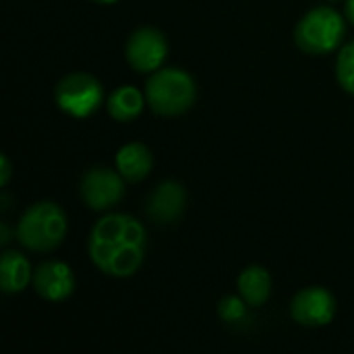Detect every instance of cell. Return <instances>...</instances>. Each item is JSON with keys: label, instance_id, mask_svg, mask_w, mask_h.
<instances>
[{"label": "cell", "instance_id": "obj_1", "mask_svg": "<svg viewBox=\"0 0 354 354\" xmlns=\"http://www.w3.org/2000/svg\"><path fill=\"white\" fill-rule=\"evenodd\" d=\"M145 249V226L127 214L104 216L89 234V257L93 266L112 278H131L141 268Z\"/></svg>", "mask_w": 354, "mask_h": 354}, {"label": "cell", "instance_id": "obj_2", "mask_svg": "<svg viewBox=\"0 0 354 354\" xmlns=\"http://www.w3.org/2000/svg\"><path fill=\"white\" fill-rule=\"evenodd\" d=\"M149 108L160 116H178L191 110L197 100L195 79L183 68H160L145 83Z\"/></svg>", "mask_w": 354, "mask_h": 354}, {"label": "cell", "instance_id": "obj_3", "mask_svg": "<svg viewBox=\"0 0 354 354\" xmlns=\"http://www.w3.org/2000/svg\"><path fill=\"white\" fill-rule=\"evenodd\" d=\"M66 214L52 201H39L31 205L19 220L17 239L19 243L35 253L54 251L66 236Z\"/></svg>", "mask_w": 354, "mask_h": 354}, {"label": "cell", "instance_id": "obj_4", "mask_svg": "<svg viewBox=\"0 0 354 354\" xmlns=\"http://www.w3.org/2000/svg\"><path fill=\"white\" fill-rule=\"evenodd\" d=\"M346 35L344 17L332 6H317L309 10L295 29L297 46L313 56H326L334 52Z\"/></svg>", "mask_w": 354, "mask_h": 354}, {"label": "cell", "instance_id": "obj_5", "mask_svg": "<svg viewBox=\"0 0 354 354\" xmlns=\"http://www.w3.org/2000/svg\"><path fill=\"white\" fill-rule=\"evenodd\" d=\"M102 83L89 73H71L56 85L54 100L71 118H89L102 106Z\"/></svg>", "mask_w": 354, "mask_h": 354}, {"label": "cell", "instance_id": "obj_6", "mask_svg": "<svg viewBox=\"0 0 354 354\" xmlns=\"http://www.w3.org/2000/svg\"><path fill=\"white\" fill-rule=\"evenodd\" d=\"M168 56V41L162 31L141 27L131 33L127 41V62L139 73H156Z\"/></svg>", "mask_w": 354, "mask_h": 354}, {"label": "cell", "instance_id": "obj_7", "mask_svg": "<svg viewBox=\"0 0 354 354\" xmlns=\"http://www.w3.org/2000/svg\"><path fill=\"white\" fill-rule=\"evenodd\" d=\"M124 195V178L110 168H93L81 180V197L93 212L114 207Z\"/></svg>", "mask_w": 354, "mask_h": 354}, {"label": "cell", "instance_id": "obj_8", "mask_svg": "<svg viewBox=\"0 0 354 354\" xmlns=\"http://www.w3.org/2000/svg\"><path fill=\"white\" fill-rule=\"evenodd\" d=\"M290 315L297 324L307 328H324L332 324L336 315V299L322 286L301 290L290 305Z\"/></svg>", "mask_w": 354, "mask_h": 354}, {"label": "cell", "instance_id": "obj_9", "mask_svg": "<svg viewBox=\"0 0 354 354\" xmlns=\"http://www.w3.org/2000/svg\"><path fill=\"white\" fill-rule=\"evenodd\" d=\"M35 292L48 303H62L75 292V276L62 261H46L33 274Z\"/></svg>", "mask_w": 354, "mask_h": 354}, {"label": "cell", "instance_id": "obj_10", "mask_svg": "<svg viewBox=\"0 0 354 354\" xmlns=\"http://www.w3.org/2000/svg\"><path fill=\"white\" fill-rule=\"evenodd\" d=\"M185 201H187V193L183 185L174 180H166L149 197L147 214L160 224H172L180 218L185 209Z\"/></svg>", "mask_w": 354, "mask_h": 354}, {"label": "cell", "instance_id": "obj_11", "mask_svg": "<svg viewBox=\"0 0 354 354\" xmlns=\"http://www.w3.org/2000/svg\"><path fill=\"white\" fill-rule=\"evenodd\" d=\"M33 278L31 263L17 251H6L0 259V288L4 295L23 292Z\"/></svg>", "mask_w": 354, "mask_h": 354}, {"label": "cell", "instance_id": "obj_12", "mask_svg": "<svg viewBox=\"0 0 354 354\" xmlns=\"http://www.w3.org/2000/svg\"><path fill=\"white\" fill-rule=\"evenodd\" d=\"M153 166L151 151L143 143H127L116 153V170L122 174L127 183L143 180Z\"/></svg>", "mask_w": 354, "mask_h": 354}, {"label": "cell", "instance_id": "obj_13", "mask_svg": "<svg viewBox=\"0 0 354 354\" xmlns=\"http://www.w3.org/2000/svg\"><path fill=\"white\" fill-rule=\"evenodd\" d=\"M239 295L249 307H261L272 295V276L261 266H249L239 276Z\"/></svg>", "mask_w": 354, "mask_h": 354}, {"label": "cell", "instance_id": "obj_14", "mask_svg": "<svg viewBox=\"0 0 354 354\" xmlns=\"http://www.w3.org/2000/svg\"><path fill=\"white\" fill-rule=\"evenodd\" d=\"M145 95L133 87V85H122L112 95L108 97V114L116 122H133L135 118L141 116L143 106H145Z\"/></svg>", "mask_w": 354, "mask_h": 354}, {"label": "cell", "instance_id": "obj_15", "mask_svg": "<svg viewBox=\"0 0 354 354\" xmlns=\"http://www.w3.org/2000/svg\"><path fill=\"white\" fill-rule=\"evenodd\" d=\"M336 75H338V83L342 85V89L354 95V39L342 48L338 62H336Z\"/></svg>", "mask_w": 354, "mask_h": 354}, {"label": "cell", "instance_id": "obj_16", "mask_svg": "<svg viewBox=\"0 0 354 354\" xmlns=\"http://www.w3.org/2000/svg\"><path fill=\"white\" fill-rule=\"evenodd\" d=\"M218 315L226 322V324H236L243 322L247 317V303L243 301V297H226L220 301L218 305Z\"/></svg>", "mask_w": 354, "mask_h": 354}, {"label": "cell", "instance_id": "obj_17", "mask_svg": "<svg viewBox=\"0 0 354 354\" xmlns=\"http://www.w3.org/2000/svg\"><path fill=\"white\" fill-rule=\"evenodd\" d=\"M0 166H2V170H0V185L6 187L8 180H10V174H12V168H10V162H8L6 156L0 158Z\"/></svg>", "mask_w": 354, "mask_h": 354}, {"label": "cell", "instance_id": "obj_18", "mask_svg": "<svg viewBox=\"0 0 354 354\" xmlns=\"http://www.w3.org/2000/svg\"><path fill=\"white\" fill-rule=\"evenodd\" d=\"M8 241H10V234H8L6 224L2 222V224H0V243H2V245H8Z\"/></svg>", "mask_w": 354, "mask_h": 354}, {"label": "cell", "instance_id": "obj_19", "mask_svg": "<svg viewBox=\"0 0 354 354\" xmlns=\"http://www.w3.org/2000/svg\"><path fill=\"white\" fill-rule=\"evenodd\" d=\"M346 19L354 25V0H348V2H346Z\"/></svg>", "mask_w": 354, "mask_h": 354}, {"label": "cell", "instance_id": "obj_20", "mask_svg": "<svg viewBox=\"0 0 354 354\" xmlns=\"http://www.w3.org/2000/svg\"><path fill=\"white\" fill-rule=\"evenodd\" d=\"M93 2H100V4H114V2H118V0H93Z\"/></svg>", "mask_w": 354, "mask_h": 354}]
</instances>
